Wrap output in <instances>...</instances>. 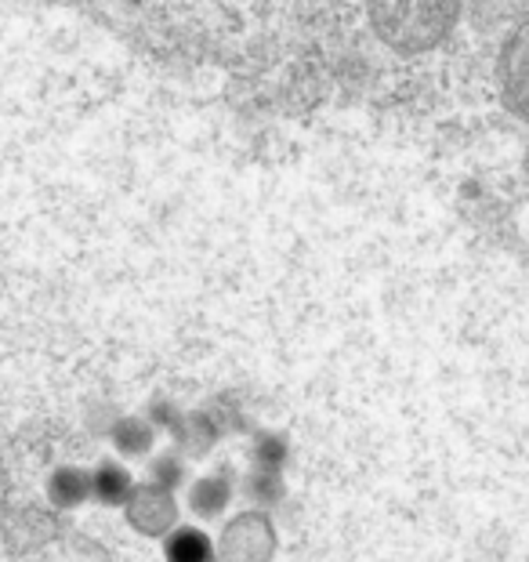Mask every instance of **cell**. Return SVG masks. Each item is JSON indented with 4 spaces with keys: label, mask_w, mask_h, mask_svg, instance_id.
Returning a JSON list of instances; mask_svg holds the SVG:
<instances>
[{
    "label": "cell",
    "mask_w": 529,
    "mask_h": 562,
    "mask_svg": "<svg viewBox=\"0 0 529 562\" xmlns=\"http://www.w3.org/2000/svg\"><path fill=\"white\" fill-rule=\"evenodd\" d=\"M374 33L399 55L439 47L461 19V0H367Z\"/></svg>",
    "instance_id": "obj_1"
},
{
    "label": "cell",
    "mask_w": 529,
    "mask_h": 562,
    "mask_svg": "<svg viewBox=\"0 0 529 562\" xmlns=\"http://www.w3.org/2000/svg\"><path fill=\"white\" fill-rule=\"evenodd\" d=\"M156 428L142 414H124L110 425V442L120 461H149L156 447Z\"/></svg>",
    "instance_id": "obj_8"
},
{
    "label": "cell",
    "mask_w": 529,
    "mask_h": 562,
    "mask_svg": "<svg viewBox=\"0 0 529 562\" xmlns=\"http://www.w3.org/2000/svg\"><path fill=\"white\" fill-rule=\"evenodd\" d=\"M497 88H500V99L504 105L529 121V19L519 22L508 41L500 44V55H497Z\"/></svg>",
    "instance_id": "obj_2"
},
{
    "label": "cell",
    "mask_w": 529,
    "mask_h": 562,
    "mask_svg": "<svg viewBox=\"0 0 529 562\" xmlns=\"http://www.w3.org/2000/svg\"><path fill=\"white\" fill-rule=\"evenodd\" d=\"M244 494H247L250 501H255V508H258V512H269V508L280 505L283 494H286L283 475L250 469V472H247V480H244Z\"/></svg>",
    "instance_id": "obj_13"
},
{
    "label": "cell",
    "mask_w": 529,
    "mask_h": 562,
    "mask_svg": "<svg viewBox=\"0 0 529 562\" xmlns=\"http://www.w3.org/2000/svg\"><path fill=\"white\" fill-rule=\"evenodd\" d=\"M175 442H178V453H185V458H203L214 442L222 439V417L211 414V411H189L182 414V422L175 428Z\"/></svg>",
    "instance_id": "obj_10"
},
{
    "label": "cell",
    "mask_w": 529,
    "mask_h": 562,
    "mask_svg": "<svg viewBox=\"0 0 529 562\" xmlns=\"http://www.w3.org/2000/svg\"><path fill=\"white\" fill-rule=\"evenodd\" d=\"M146 483L167 490V494H178V490H185L192 483L189 458H185V453H178L175 447L153 453V458L146 461Z\"/></svg>",
    "instance_id": "obj_11"
},
{
    "label": "cell",
    "mask_w": 529,
    "mask_h": 562,
    "mask_svg": "<svg viewBox=\"0 0 529 562\" xmlns=\"http://www.w3.org/2000/svg\"><path fill=\"white\" fill-rule=\"evenodd\" d=\"M233 497H236V480L225 472H207L200 480H192L185 486V512L200 526L203 522H218L228 508H233Z\"/></svg>",
    "instance_id": "obj_5"
},
{
    "label": "cell",
    "mask_w": 529,
    "mask_h": 562,
    "mask_svg": "<svg viewBox=\"0 0 529 562\" xmlns=\"http://www.w3.org/2000/svg\"><path fill=\"white\" fill-rule=\"evenodd\" d=\"M160 548L164 562H214V552H218L214 537L200 522H178L160 541Z\"/></svg>",
    "instance_id": "obj_9"
},
{
    "label": "cell",
    "mask_w": 529,
    "mask_h": 562,
    "mask_svg": "<svg viewBox=\"0 0 529 562\" xmlns=\"http://www.w3.org/2000/svg\"><path fill=\"white\" fill-rule=\"evenodd\" d=\"M44 494L58 512H80L91 501V472L80 464H55L44 480Z\"/></svg>",
    "instance_id": "obj_7"
},
{
    "label": "cell",
    "mask_w": 529,
    "mask_h": 562,
    "mask_svg": "<svg viewBox=\"0 0 529 562\" xmlns=\"http://www.w3.org/2000/svg\"><path fill=\"white\" fill-rule=\"evenodd\" d=\"M286 464H291V439L283 432H272V428H261L250 442V469L283 475Z\"/></svg>",
    "instance_id": "obj_12"
},
{
    "label": "cell",
    "mask_w": 529,
    "mask_h": 562,
    "mask_svg": "<svg viewBox=\"0 0 529 562\" xmlns=\"http://www.w3.org/2000/svg\"><path fill=\"white\" fill-rule=\"evenodd\" d=\"M218 552H214V562H272L275 552V530L264 512H244L239 519H233L225 526Z\"/></svg>",
    "instance_id": "obj_3"
},
{
    "label": "cell",
    "mask_w": 529,
    "mask_h": 562,
    "mask_svg": "<svg viewBox=\"0 0 529 562\" xmlns=\"http://www.w3.org/2000/svg\"><path fill=\"white\" fill-rule=\"evenodd\" d=\"M182 406H178L171 396H153L149 403H146V411H142V417L156 428V432H175L178 428V422H182Z\"/></svg>",
    "instance_id": "obj_14"
},
{
    "label": "cell",
    "mask_w": 529,
    "mask_h": 562,
    "mask_svg": "<svg viewBox=\"0 0 529 562\" xmlns=\"http://www.w3.org/2000/svg\"><path fill=\"white\" fill-rule=\"evenodd\" d=\"M124 519L135 533L164 541L178 526V494H167V490L153 483H138L135 494L124 505Z\"/></svg>",
    "instance_id": "obj_4"
},
{
    "label": "cell",
    "mask_w": 529,
    "mask_h": 562,
    "mask_svg": "<svg viewBox=\"0 0 529 562\" xmlns=\"http://www.w3.org/2000/svg\"><path fill=\"white\" fill-rule=\"evenodd\" d=\"M135 486H138V480L131 475V469L120 458H102L91 469V501H94V505H102V508L124 512L131 494H135Z\"/></svg>",
    "instance_id": "obj_6"
}]
</instances>
